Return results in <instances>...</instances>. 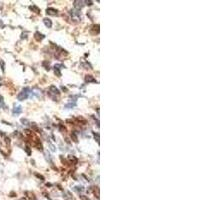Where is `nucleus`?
Masks as SVG:
<instances>
[{
  "label": "nucleus",
  "instance_id": "6e6552de",
  "mask_svg": "<svg viewBox=\"0 0 200 200\" xmlns=\"http://www.w3.org/2000/svg\"><path fill=\"white\" fill-rule=\"evenodd\" d=\"M21 112H22L21 106H16V107L13 109V114H20Z\"/></svg>",
  "mask_w": 200,
  "mask_h": 200
},
{
  "label": "nucleus",
  "instance_id": "1a4fd4ad",
  "mask_svg": "<svg viewBox=\"0 0 200 200\" xmlns=\"http://www.w3.org/2000/svg\"><path fill=\"white\" fill-rule=\"evenodd\" d=\"M30 9L32 10V11H34L35 13H40V9L37 7V6H35V5H32V6H30Z\"/></svg>",
  "mask_w": 200,
  "mask_h": 200
},
{
  "label": "nucleus",
  "instance_id": "aec40b11",
  "mask_svg": "<svg viewBox=\"0 0 200 200\" xmlns=\"http://www.w3.org/2000/svg\"><path fill=\"white\" fill-rule=\"evenodd\" d=\"M0 26H3V23H2V21H0Z\"/></svg>",
  "mask_w": 200,
  "mask_h": 200
},
{
  "label": "nucleus",
  "instance_id": "9d476101",
  "mask_svg": "<svg viewBox=\"0 0 200 200\" xmlns=\"http://www.w3.org/2000/svg\"><path fill=\"white\" fill-rule=\"evenodd\" d=\"M85 80H86L87 82H96V80H95L92 76H90V75H87L86 78H85Z\"/></svg>",
  "mask_w": 200,
  "mask_h": 200
},
{
  "label": "nucleus",
  "instance_id": "6ab92c4d",
  "mask_svg": "<svg viewBox=\"0 0 200 200\" xmlns=\"http://www.w3.org/2000/svg\"><path fill=\"white\" fill-rule=\"evenodd\" d=\"M81 199H82V200H89V199H88V198H86L85 196H81Z\"/></svg>",
  "mask_w": 200,
  "mask_h": 200
},
{
  "label": "nucleus",
  "instance_id": "423d86ee",
  "mask_svg": "<svg viewBox=\"0 0 200 200\" xmlns=\"http://www.w3.org/2000/svg\"><path fill=\"white\" fill-rule=\"evenodd\" d=\"M43 22H44V24L46 25V26H47L48 28H50V27L52 26V22H51V20L48 19V18H44V19H43Z\"/></svg>",
  "mask_w": 200,
  "mask_h": 200
},
{
  "label": "nucleus",
  "instance_id": "39448f33",
  "mask_svg": "<svg viewBox=\"0 0 200 200\" xmlns=\"http://www.w3.org/2000/svg\"><path fill=\"white\" fill-rule=\"evenodd\" d=\"M84 1H74V7L77 9H81L84 5H83Z\"/></svg>",
  "mask_w": 200,
  "mask_h": 200
},
{
  "label": "nucleus",
  "instance_id": "9b49d317",
  "mask_svg": "<svg viewBox=\"0 0 200 200\" xmlns=\"http://www.w3.org/2000/svg\"><path fill=\"white\" fill-rule=\"evenodd\" d=\"M71 137L73 138V140H74L75 142H77V141H78V138H77V134H76V132H75V131H73V132H72V134H71Z\"/></svg>",
  "mask_w": 200,
  "mask_h": 200
},
{
  "label": "nucleus",
  "instance_id": "f257e3e1",
  "mask_svg": "<svg viewBox=\"0 0 200 200\" xmlns=\"http://www.w3.org/2000/svg\"><path fill=\"white\" fill-rule=\"evenodd\" d=\"M30 90H29V88H24V89H22V91L18 94V96H17V98H18V100L19 101H22V100H25V99H27L28 98V96H29V92Z\"/></svg>",
  "mask_w": 200,
  "mask_h": 200
},
{
  "label": "nucleus",
  "instance_id": "f8f14e48",
  "mask_svg": "<svg viewBox=\"0 0 200 200\" xmlns=\"http://www.w3.org/2000/svg\"><path fill=\"white\" fill-rule=\"evenodd\" d=\"M0 65H1V69H2V71L4 72V71H5V63H4V61H3L2 59H0Z\"/></svg>",
  "mask_w": 200,
  "mask_h": 200
},
{
  "label": "nucleus",
  "instance_id": "4468645a",
  "mask_svg": "<svg viewBox=\"0 0 200 200\" xmlns=\"http://www.w3.org/2000/svg\"><path fill=\"white\" fill-rule=\"evenodd\" d=\"M75 105H76V103H75V102H74V103H71V102H70L69 104L65 105V108H72V107H74Z\"/></svg>",
  "mask_w": 200,
  "mask_h": 200
},
{
  "label": "nucleus",
  "instance_id": "ddd939ff",
  "mask_svg": "<svg viewBox=\"0 0 200 200\" xmlns=\"http://www.w3.org/2000/svg\"><path fill=\"white\" fill-rule=\"evenodd\" d=\"M74 190H75V191H77V192H81V191H83L84 189H83L82 186H80V187L77 186V187H74Z\"/></svg>",
  "mask_w": 200,
  "mask_h": 200
},
{
  "label": "nucleus",
  "instance_id": "0eeeda50",
  "mask_svg": "<svg viewBox=\"0 0 200 200\" xmlns=\"http://www.w3.org/2000/svg\"><path fill=\"white\" fill-rule=\"evenodd\" d=\"M34 36H35V39L36 40H42L43 38H44V35L43 34H41V33H39V32H36L35 34H34Z\"/></svg>",
  "mask_w": 200,
  "mask_h": 200
},
{
  "label": "nucleus",
  "instance_id": "f3484780",
  "mask_svg": "<svg viewBox=\"0 0 200 200\" xmlns=\"http://www.w3.org/2000/svg\"><path fill=\"white\" fill-rule=\"evenodd\" d=\"M2 105H3V97L0 96V106H2Z\"/></svg>",
  "mask_w": 200,
  "mask_h": 200
},
{
  "label": "nucleus",
  "instance_id": "7ed1b4c3",
  "mask_svg": "<svg viewBox=\"0 0 200 200\" xmlns=\"http://www.w3.org/2000/svg\"><path fill=\"white\" fill-rule=\"evenodd\" d=\"M49 89H50V92L53 93V94H55V95H59V94H60L59 89H58L56 86H54V85H51Z\"/></svg>",
  "mask_w": 200,
  "mask_h": 200
},
{
  "label": "nucleus",
  "instance_id": "f03ea898",
  "mask_svg": "<svg viewBox=\"0 0 200 200\" xmlns=\"http://www.w3.org/2000/svg\"><path fill=\"white\" fill-rule=\"evenodd\" d=\"M61 67L63 68L64 66H63L62 64H56V65L54 66V71H55V74L57 75L58 77H60V76H61V72H60V69H61Z\"/></svg>",
  "mask_w": 200,
  "mask_h": 200
},
{
  "label": "nucleus",
  "instance_id": "dca6fc26",
  "mask_svg": "<svg viewBox=\"0 0 200 200\" xmlns=\"http://www.w3.org/2000/svg\"><path fill=\"white\" fill-rule=\"evenodd\" d=\"M25 150H26V152H27V154H28V155H30V154H31V152H30V149H29V147H26V148H25Z\"/></svg>",
  "mask_w": 200,
  "mask_h": 200
},
{
  "label": "nucleus",
  "instance_id": "2eb2a0df",
  "mask_svg": "<svg viewBox=\"0 0 200 200\" xmlns=\"http://www.w3.org/2000/svg\"><path fill=\"white\" fill-rule=\"evenodd\" d=\"M94 138L96 139L97 143H99V134H96V133H94Z\"/></svg>",
  "mask_w": 200,
  "mask_h": 200
},
{
  "label": "nucleus",
  "instance_id": "a211bd4d",
  "mask_svg": "<svg viewBox=\"0 0 200 200\" xmlns=\"http://www.w3.org/2000/svg\"><path fill=\"white\" fill-rule=\"evenodd\" d=\"M84 3H86V5H89V6H90V5H92L93 2H92V1H84Z\"/></svg>",
  "mask_w": 200,
  "mask_h": 200
},
{
  "label": "nucleus",
  "instance_id": "20e7f679",
  "mask_svg": "<svg viewBox=\"0 0 200 200\" xmlns=\"http://www.w3.org/2000/svg\"><path fill=\"white\" fill-rule=\"evenodd\" d=\"M57 12L58 11L54 8H47V10H46V13L48 15H57Z\"/></svg>",
  "mask_w": 200,
  "mask_h": 200
}]
</instances>
